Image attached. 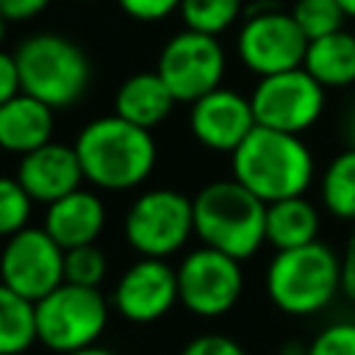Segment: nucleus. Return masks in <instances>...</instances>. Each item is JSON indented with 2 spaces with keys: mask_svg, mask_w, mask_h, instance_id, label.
I'll list each match as a JSON object with an SVG mask.
<instances>
[{
  "mask_svg": "<svg viewBox=\"0 0 355 355\" xmlns=\"http://www.w3.org/2000/svg\"><path fill=\"white\" fill-rule=\"evenodd\" d=\"M72 147L78 153L83 180L103 191H128L141 186L158 158L153 133L116 114L86 122Z\"/></svg>",
  "mask_w": 355,
  "mask_h": 355,
  "instance_id": "obj_1",
  "label": "nucleus"
},
{
  "mask_svg": "<svg viewBox=\"0 0 355 355\" xmlns=\"http://www.w3.org/2000/svg\"><path fill=\"white\" fill-rule=\"evenodd\" d=\"M233 178L258 200L277 202L300 197L313 183V153L297 133L255 125L250 136L230 153Z\"/></svg>",
  "mask_w": 355,
  "mask_h": 355,
  "instance_id": "obj_2",
  "label": "nucleus"
},
{
  "mask_svg": "<svg viewBox=\"0 0 355 355\" xmlns=\"http://www.w3.org/2000/svg\"><path fill=\"white\" fill-rule=\"evenodd\" d=\"M194 236L236 261L252 258L266 244V202L236 178L205 183L194 197Z\"/></svg>",
  "mask_w": 355,
  "mask_h": 355,
  "instance_id": "obj_3",
  "label": "nucleus"
},
{
  "mask_svg": "<svg viewBox=\"0 0 355 355\" xmlns=\"http://www.w3.org/2000/svg\"><path fill=\"white\" fill-rule=\"evenodd\" d=\"M263 288L269 302L288 316H316L341 294V261L324 241L277 250L266 263Z\"/></svg>",
  "mask_w": 355,
  "mask_h": 355,
  "instance_id": "obj_4",
  "label": "nucleus"
},
{
  "mask_svg": "<svg viewBox=\"0 0 355 355\" xmlns=\"http://www.w3.org/2000/svg\"><path fill=\"white\" fill-rule=\"evenodd\" d=\"M19 86L25 94L47 103L53 111L75 105L92 83L86 50L61 33H33L14 50Z\"/></svg>",
  "mask_w": 355,
  "mask_h": 355,
  "instance_id": "obj_5",
  "label": "nucleus"
},
{
  "mask_svg": "<svg viewBox=\"0 0 355 355\" xmlns=\"http://www.w3.org/2000/svg\"><path fill=\"white\" fill-rule=\"evenodd\" d=\"M111 300L100 288L61 283L33 302L36 344L53 355H69L100 344L111 322Z\"/></svg>",
  "mask_w": 355,
  "mask_h": 355,
  "instance_id": "obj_6",
  "label": "nucleus"
},
{
  "mask_svg": "<svg viewBox=\"0 0 355 355\" xmlns=\"http://www.w3.org/2000/svg\"><path fill=\"white\" fill-rule=\"evenodd\" d=\"M125 241L144 258H169L180 252L194 236L191 197L178 189L141 191L122 219Z\"/></svg>",
  "mask_w": 355,
  "mask_h": 355,
  "instance_id": "obj_7",
  "label": "nucleus"
},
{
  "mask_svg": "<svg viewBox=\"0 0 355 355\" xmlns=\"http://www.w3.org/2000/svg\"><path fill=\"white\" fill-rule=\"evenodd\" d=\"M305 50L308 36L300 31L291 11H283L269 0L250 8L236 33V55L241 67L258 78L302 67Z\"/></svg>",
  "mask_w": 355,
  "mask_h": 355,
  "instance_id": "obj_8",
  "label": "nucleus"
},
{
  "mask_svg": "<svg viewBox=\"0 0 355 355\" xmlns=\"http://www.w3.org/2000/svg\"><path fill=\"white\" fill-rule=\"evenodd\" d=\"M225 67L227 55L219 44V36L200 33L191 28L172 33L155 61V72L178 103H194L202 94L219 89Z\"/></svg>",
  "mask_w": 355,
  "mask_h": 355,
  "instance_id": "obj_9",
  "label": "nucleus"
},
{
  "mask_svg": "<svg viewBox=\"0 0 355 355\" xmlns=\"http://www.w3.org/2000/svg\"><path fill=\"white\" fill-rule=\"evenodd\" d=\"M175 269L178 297L189 313L200 319H219L239 305L244 291L241 261L202 244L189 250Z\"/></svg>",
  "mask_w": 355,
  "mask_h": 355,
  "instance_id": "obj_10",
  "label": "nucleus"
},
{
  "mask_svg": "<svg viewBox=\"0 0 355 355\" xmlns=\"http://www.w3.org/2000/svg\"><path fill=\"white\" fill-rule=\"evenodd\" d=\"M324 92L327 89L313 80L305 67L258 78L250 94L255 125L300 136L319 122L324 111Z\"/></svg>",
  "mask_w": 355,
  "mask_h": 355,
  "instance_id": "obj_11",
  "label": "nucleus"
},
{
  "mask_svg": "<svg viewBox=\"0 0 355 355\" xmlns=\"http://www.w3.org/2000/svg\"><path fill=\"white\" fill-rule=\"evenodd\" d=\"M0 283L31 302L42 300L64 283V247L55 244L44 227H22L3 239Z\"/></svg>",
  "mask_w": 355,
  "mask_h": 355,
  "instance_id": "obj_12",
  "label": "nucleus"
},
{
  "mask_svg": "<svg viewBox=\"0 0 355 355\" xmlns=\"http://www.w3.org/2000/svg\"><path fill=\"white\" fill-rule=\"evenodd\" d=\"M111 308L130 324H153L180 305L178 269L166 258L139 255L114 283Z\"/></svg>",
  "mask_w": 355,
  "mask_h": 355,
  "instance_id": "obj_13",
  "label": "nucleus"
},
{
  "mask_svg": "<svg viewBox=\"0 0 355 355\" xmlns=\"http://www.w3.org/2000/svg\"><path fill=\"white\" fill-rule=\"evenodd\" d=\"M255 128V114L250 97L236 89L219 86L189 108V130L191 136L214 153H233Z\"/></svg>",
  "mask_w": 355,
  "mask_h": 355,
  "instance_id": "obj_14",
  "label": "nucleus"
},
{
  "mask_svg": "<svg viewBox=\"0 0 355 355\" xmlns=\"http://www.w3.org/2000/svg\"><path fill=\"white\" fill-rule=\"evenodd\" d=\"M14 178L39 205H50L83 186V169L78 153L72 144L64 141H47L19 155V166Z\"/></svg>",
  "mask_w": 355,
  "mask_h": 355,
  "instance_id": "obj_15",
  "label": "nucleus"
},
{
  "mask_svg": "<svg viewBox=\"0 0 355 355\" xmlns=\"http://www.w3.org/2000/svg\"><path fill=\"white\" fill-rule=\"evenodd\" d=\"M44 208L47 211H44L42 227L64 250L83 247V244H97L100 233L105 230V216H108L105 205L94 191H89L83 186L64 194L61 200H55Z\"/></svg>",
  "mask_w": 355,
  "mask_h": 355,
  "instance_id": "obj_16",
  "label": "nucleus"
},
{
  "mask_svg": "<svg viewBox=\"0 0 355 355\" xmlns=\"http://www.w3.org/2000/svg\"><path fill=\"white\" fill-rule=\"evenodd\" d=\"M53 130L55 111L25 92L14 94L8 103L0 105V150L6 153L25 155L53 141Z\"/></svg>",
  "mask_w": 355,
  "mask_h": 355,
  "instance_id": "obj_17",
  "label": "nucleus"
},
{
  "mask_svg": "<svg viewBox=\"0 0 355 355\" xmlns=\"http://www.w3.org/2000/svg\"><path fill=\"white\" fill-rule=\"evenodd\" d=\"M175 103L178 100L172 97V92L166 89V83L155 69L128 75L114 92V114L147 130L161 125L172 114Z\"/></svg>",
  "mask_w": 355,
  "mask_h": 355,
  "instance_id": "obj_18",
  "label": "nucleus"
},
{
  "mask_svg": "<svg viewBox=\"0 0 355 355\" xmlns=\"http://www.w3.org/2000/svg\"><path fill=\"white\" fill-rule=\"evenodd\" d=\"M302 67L324 89H347L355 83V33L341 28L327 36L311 39Z\"/></svg>",
  "mask_w": 355,
  "mask_h": 355,
  "instance_id": "obj_19",
  "label": "nucleus"
},
{
  "mask_svg": "<svg viewBox=\"0 0 355 355\" xmlns=\"http://www.w3.org/2000/svg\"><path fill=\"white\" fill-rule=\"evenodd\" d=\"M319 211L305 194L266 202V244L277 250H294L319 239Z\"/></svg>",
  "mask_w": 355,
  "mask_h": 355,
  "instance_id": "obj_20",
  "label": "nucleus"
},
{
  "mask_svg": "<svg viewBox=\"0 0 355 355\" xmlns=\"http://www.w3.org/2000/svg\"><path fill=\"white\" fill-rule=\"evenodd\" d=\"M36 344L33 302L0 283V355H25Z\"/></svg>",
  "mask_w": 355,
  "mask_h": 355,
  "instance_id": "obj_21",
  "label": "nucleus"
},
{
  "mask_svg": "<svg viewBox=\"0 0 355 355\" xmlns=\"http://www.w3.org/2000/svg\"><path fill=\"white\" fill-rule=\"evenodd\" d=\"M322 205L330 216L352 222L355 219V150H341L322 172L319 183Z\"/></svg>",
  "mask_w": 355,
  "mask_h": 355,
  "instance_id": "obj_22",
  "label": "nucleus"
},
{
  "mask_svg": "<svg viewBox=\"0 0 355 355\" xmlns=\"http://www.w3.org/2000/svg\"><path fill=\"white\" fill-rule=\"evenodd\" d=\"M178 14L183 19V28L219 36L241 19L244 0H180Z\"/></svg>",
  "mask_w": 355,
  "mask_h": 355,
  "instance_id": "obj_23",
  "label": "nucleus"
},
{
  "mask_svg": "<svg viewBox=\"0 0 355 355\" xmlns=\"http://www.w3.org/2000/svg\"><path fill=\"white\" fill-rule=\"evenodd\" d=\"M291 17L300 25V31L308 36V42L327 36L333 31H341L347 19L338 0H294Z\"/></svg>",
  "mask_w": 355,
  "mask_h": 355,
  "instance_id": "obj_24",
  "label": "nucleus"
},
{
  "mask_svg": "<svg viewBox=\"0 0 355 355\" xmlns=\"http://www.w3.org/2000/svg\"><path fill=\"white\" fill-rule=\"evenodd\" d=\"M108 275V258L97 244L64 250V280L86 288H100Z\"/></svg>",
  "mask_w": 355,
  "mask_h": 355,
  "instance_id": "obj_25",
  "label": "nucleus"
},
{
  "mask_svg": "<svg viewBox=\"0 0 355 355\" xmlns=\"http://www.w3.org/2000/svg\"><path fill=\"white\" fill-rule=\"evenodd\" d=\"M33 200L17 178L0 175V239H8L31 225Z\"/></svg>",
  "mask_w": 355,
  "mask_h": 355,
  "instance_id": "obj_26",
  "label": "nucleus"
},
{
  "mask_svg": "<svg viewBox=\"0 0 355 355\" xmlns=\"http://www.w3.org/2000/svg\"><path fill=\"white\" fill-rule=\"evenodd\" d=\"M302 355H355V319H338L316 330Z\"/></svg>",
  "mask_w": 355,
  "mask_h": 355,
  "instance_id": "obj_27",
  "label": "nucleus"
},
{
  "mask_svg": "<svg viewBox=\"0 0 355 355\" xmlns=\"http://www.w3.org/2000/svg\"><path fill=\"white\" fill-rule=\"evenodd\" d=\"M180 355H247V349L225 333H200L186 341Z\"/></svg>",
  "mask_w": 355,
  "mask_h": 355,
  "instance_id": "obj_28",
  "label": "nucleus"
},
{
  "mask_svg": "<svg viewBox=\"0 0 355 355\" xmlns=\"http://www.w3.org/2000/svg\"><path fill=\"white\" fill-rule=\"evenodd\" d=\"M116 6L136 22H161L180 8V0H116Z\"/></svg>",
  "mask_w": 355,
  "mask_h": 355,
  "instance_id": "obj_29",
  "label": "nucleus"
},
{
  "mask_svg": "<svg viewBox=\"0 0 355 355\" xmlns=\"http://www.w3.org/2000/svg\"><path fill=\"white\" fill-rule=\"evenodd\" d=\"M53 0H0V17L6 22H28L39 17Z\"/></svg>",
  "mask_w": 355,
  "mask_h": 355,
  "instance_id": "obj_30",
  "label": "nucleus"
},
{
  "mask_svg": "<svg viewBox=\"0 0 355 355\" xmlns=\"http://www.w3.org/2000/svg\"><path fill=\"white\" fill-rule=\"evenodd\" d=\"M19 92H22V86H19V72H17L14 53L0 50V105L8 103Z\"/></svg>",
  "mask_w": 355,
  "mask_h": 355,
  "instance_id": "obj_31",
  "label": "nucleus"
},
{
  "mask_svg": "<svg viewBox=\"0 0 355 355\" xmlns=\"http://www.w3.org/2000/svg\"><path fill=\"white\" fill-rule=\"evenodd\" d=\"M338 261H341V294L344 300L355 302V236H349Z\"/></svg>",
  "mask_w": 355,
  "mask_h": 355,
  "instance_id": "obj_32",
  "label": "nucleus"
},
{
  "mask_svg": "<svg viewBox=\"0 0 355 355\" xmlns=\"http://www.w3.org/2000/svg\"><path fill=\"white\" fill-rule=\"evenodd\" d=\"M69 355H119V352H114L103 344H94V347H86V349H78V352H69Z\"/></svg>",
  "mask_w": 355,
  "mask_h": 355,
  "instance_id": "obj_33",
  "label": "nucleus"
},
{
  "mask_svg": "<svg viewBox=\"0 0 355 355\" xmlns=\"http://www.w3.org/2000/svg\"><path fill=\"white\" fill-rule=\"evenodd\" d=\"M338 6L344 8V14H347V17H352V19H355V0H338Z\"/></svg>",
  "mask_w": 355,
  "mask_h": 355,
  "instance_id": "obj_34",
  "label": "nucleus"
},
{
  "mask_svg": "<svg viewBox=\"0 0 355 355\" xmlns=\"http://www.w3.org/2000/svg\"><path fill=\"white\" fill-rule=\"evenodd\" d=\"M6 33H8V22L0 17V50H3V42H6Z\"/></svg>",
  "mask_w": 355,
  "mask_h": 355,
  "instance_id": "obj_35",
  "label": "nucleus"
},
{
  "mask_svg": "<svg viewBox=\"0 0 355 355\" xmlns=\"http://www.w3.org/2000/svg\"><path fill=\"white\" fill-rule=\"evenodd\" d=\"M349 122H355V108H352V114H349Z\"/></svg>",
  "mask_w": 355,
  "mask_h": 355,
  "instance_id": "obj_36",
  "label": "nucleus"
},
{
  "mask_svg": "<svg viewBox=\"0 0 355 355\" xmlns=\"http://www.w3.org/2000/svg\"><path fill=\"white\" fill-rule=\"evenodd\" d=\"M72 3H94V0H72Z\"/></svg>",
  "mask_w": 355,
  "mask_h": 355,
  "instance_id": "obj_37",
  "label": "nucleus"
},
{
  "mask_svg": "<svg viewBox=\"0 0 355 355\" xmlns=\"http://www.w3.org/2000/svg\"><path fill=\"white\" fill-rule=\"evenodd\" d=\"M280 355H288V352H280Z\"/></svg>",
  "mask_w": 355,
  "mask_h": 355,
  "instance_id": "obj_38",
  "label": "nucleus"
}]
</instances>
